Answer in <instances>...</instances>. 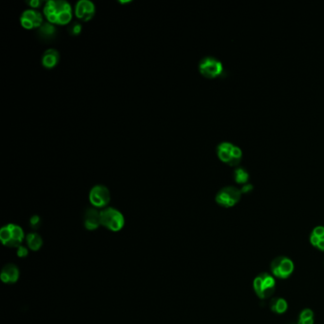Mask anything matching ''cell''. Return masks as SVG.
Returning a JSON list of instances; mask_svg holds the SVG:
<instances>
[{"label": "cell", "instance_id": "6da1fadb", "mask_svg": "<svg viewBox=\"0 0 324 324\" xmlns=\"http://www.w3.org/2000/svg\"><path fill=\"white\" fill-rule=\"evenodd\" d=\"M43 15L53 25H69L72 23L74 10L66 0H49L44 5Z\"/></svg>", "mask_w": 324, "mask_h": 324}, {"label": "cell", "instance_id": "7a4b0ae2", "mask_svg": "<svg viewBox=\"0 0 324 324\" xmlns=\"http://www.w3.org/2000/svg\"><path fill=\"white\" fill-rule=\"evenodd\" d=\"M100 214L101 225L112 232L120 231L125 225L124 215L116 208L106 207L100 211Z\"/></svg>", "mask_w": 324, "mask_h": 324}, {"label": "cell", "instance_id": "3957f363", "mask_svg": "<svg viewBox=\"0 0 324 324\" xmlns=\"http://www.w3.org/2000/svg\"><path fill=\"white\" fill-rule=\"evenodd\" d=\"M24 239V231L17 225L9 224L0 229V240L8 247H19Z\"/></svg>", "mask_w": 324, "mask_h": 324}, {"label": "cell", "instance_id": "277c9868", "mask_svg": "<svg viewBox=\"0 0 324 324\" xmlns=\"http://www.w3.org/2000/svg\"><path fill=\"white\" fill-rule=\"evenodd\" d=\"M253 288L260 299L270 298L276 290L274 277L268 273H262L257 276L253 281Z\"/></svg>", "mask_w": 324, "mask_h": 324}, {"label": "cell", "instance_id": "5b68a950", "mask_svg": "<svg viewBox=\"0 0 324 324\" xmlns=\"http://www.w3.org/2000/svg\"><path fill=\"white\" fill-rule=\"evenodd\" d=\"M217 154L220 160L229 166L235 167L241 162L243 152L239 147L229 142H223L217 147Z\"/></svg>", "mask_w": 324, "mask_h": 324}, {"label": "cell", "instance_id": "8992f818", "mask_svg": "<svg viewBox=\"0 0 324 324\" xmlns=\"http://www.w3.org/2000/svg\"><path fill=\"white\" fill-rule=\"evenodd\" d=\"M294 268V262L289 258L284 256L275 258L270 265L272 276L281 279L287 278L293 274Z\"/></svg>", "mask_w": 324, "mask_h": 324}, {"label": "cell", "instance_id": "52a82bcc", "mask_svg": "<svg viewBox=\"0 0 324 324\" xmlns=\"http://www.w3.org/2000/svg\"><path fill=\"white\" fill-rule=\"evenodd\" d=\"M201 75L206 78H215L223 74V63L213 56H205L199 63Z\"/></svg>", "mask_w": 324, "mask_h": 324}, {"label": "cell", "instance_id": "ba28073f", "mask_svg": "<svg viewBox=\"0 0 324 324\" xmlns=\"http://www.w3.org/2000/svg\"><path fill=\"white\" fill-rule=\"evenodd\" d=\"M241 195V189L233 185H227L218 191L215 199L218 204L224 207H231L240 201Z\"/></svg>", "mask_w": 324, "mask_h": 324}, {"label": "cell", "instance_id": "9c48e42d", "mask_svg": "<svg viewBox=\"0 0 324 324\" xmlns=\"http://www.w3.org/2000/svg\"><path fill=\"white\" fill-rule=\"evenodd\" d=\"M89 200L95 208H106L110 201V192L107 186L96 185L91 189Z\"/></svg>", "mask_w": 324, "mask_h": 324}, {"label": "cell", "instance_id": "30bf717a", "mask_svg": "<svg viewBox=\"0 0 324 324\" xmlns=\"http://www.w3.org/2000/svg\"><path fill=\"white\" fill-rule=\"evenodd\" d=\"M44 23L42 14L35 9H27L20 15V24L27 30L40 28Z\"/></svg>", "mask_w": 324, "mask_h": 324}, {"label": "cell", "instance_id": "8fae6325", "mask_svg": "<svg viewBox=\"0 0 324 324\" xmlns=\"http://www.w3.org/2000/svg\"><path fill=\"white\" fill-rule=\"evenodd\" d=\"M74 13L79 20L87 22L93 18L96 8L94 3L91 0H79L75 4Z\"/></svg>", "mask_w": 324, "mask_h": 324}, {"label": "cell", "instance_id": "7c38bea8", "mask_svg": "<svg viewBox=\"0 0 324 324\" xmlns=\"http://www.w3.org/2000/svg\"><path fill=\"white\" fill-rule=\"evenodd\" d=\"M84 225L88 230H95L101 225V214L95 207L89 208L84 215Z\"/></svg>", "mask_w": 324, "mask_h": 324}, {"label": "cell", "instance_id": "4fadbf2b", "mask_svg": "<svg viewBox=\"0 0 324 324\" xmlns=\"http://www.w3.org/2000/svg\"><path fill=\"white\" fill-rule=\"evenodd\" d=\"M0 277L5 283H15L19 278L18 267L13 263H8L2 268Z\"/></svg>", "mask_w": 324, "mask_h": 324}, {"label": "cell", "instance_id": "5bb4252c", "mask_svg": "<svg viewBox=\"0 0 324 324\" xmlns=\"http://www.w3.org/2000/svg\"><path fill=\"white\" fill-rule=\"evenodd\" d=\"M59 60H60L59 51L55 49H48L44 51L41 62L44 68L52 69L59 63Z\"/></svg>", "mask_w": 324, "mask_h": 324}, {"label": "cell", "instance_id": "9a60e30c", "mask_svg": "<svg viewBox=\"0 0 324 324\" xmlns=\"http://www.w3.org/2000/svg\"><path fill=\"white\" fill-rule=\"evenodd\" d=\"M310 242L316 248L324 251V226H317L313 229Z\"/></svg>", "mask_w": 324, "mask_h": 324}, {"label": "cell", "instance_id": "2e32d148", "mask_svg": "<svg viewBox=\"0 0 324 324\" xmlns=\"http://www.w3.org/2000/svg\"><path fill=\"white\" fill-rule=\"evenodd\" d=\"M56 28L50 22H44L40 28H38V35L43 39H52L55 36Z\"/></svg>", "mask_w": 324, "mask_h": 324}, {"label": "cell", "instance_id": "e0dca14e", "mask_svg": "<svg viewBox=\"0 0 324 324\" xmlns=\"http://www.w3.org/2000/svg\"><path fill=\"white\" fill-rule=\"evenodd\" d=\"M288 308L287 301L282 298H275L270 300V309L276 314H283Z\"/></svg>", "mask_w": 324, "mask_h": 324}, {"label": "cell", "instance_id": "ac0fdd59", "mask_svg": "<svg viewBox=\"0 0 324 324\" xmlns=\"http://www.w3.org/2000/svg\"><path fill=\"white\" fill-rule=\"evenodd\" d=\"M27 244L29 248L32 251H37L40 249L42 245H43V241L40 235H38L37 233H30L27 236Z\"/></svg>", "mask_w": 324, "mask_h": 324}, {"label": "cell", "instance_id": "d6986e66", "mask_svg": "<svg viewBox=\"0 0 324 324\" xmlns=\"http://www.w3.org/2000/svg\"><path fill=\"white\" fill-rule=\"evenodd\" d=\"M298 324H314V313L311 309H303L299 316Z\"/></svg>", "mask_w": 324, "mask_h": 324}, {"label": "cell", "instance_id": "ffe728a7", "mask_svg": "<svg viewBox=\"0 0 324 324\" xmlns=\"http://www.w3.org/2000/svg\"><path fill=\"white\" fill-rule=\"evenodd\" d=\"M234 178H235V181L239 184H247V181H248V178H249V174L247 172V170L243 168V167H240V168H237L235 170H234Z\"/></svg>", "mask_w": 324, "mask_h": 324}, {"label": "cell", "instance_id": "44dd1931", "mask_svg": "<svg viewBox=\"0 0 324 324\" xmlns=\"http://www.w3.org/2000/svg\"><path fill=\"white\" fill-rule=\"evenodd\" d=\"M68 31L72 35H78L82 31V25L79 22H72L69 24Z\"/></svg>", "mask_w": 324, "mask_h": 324}, {"label": "cell", "instance_id": "7402d4cb", "mask_svg": "<svg viewBox=\"0 0 324 324\" xmlns=\"http://www.w3.org/2000/svg\"><path fill=\"white\" fill-rule=\"evenodd\" d=\"M30 224H31V226L34 229H37L40 225H41V219L39 216H32L30 220Z\"/></svg>", "mask_w": 324, "mask_h": 324}, {"label": "cell", "instance_id": "603a6c76", "mask_svg": "<svg viewBox=\"0 0 324 324\" xmlns=\"http://www.w3.org/2000/svg\"><path fill=\"white\" fill-rule=\"evenodd\" d=\"M28 253L29 251L25 247H22L20 246L18 248H17V255L19 258H25L28 256Z\"/></svg>", "mask_w": 324, "mask_h": 324}, {"label": "cell", "instance_id": "cb8c5ba5", "mask_svg": "<svg viewBox=\"0 0 324 324\" xmlns=\"http://www.w3.org/2000/svg\"><path fill=\"white\" fill-rule=\"evenodd\" d=\"M28 4L31 6V9H37L42 5V1L41 0H31L30 2H28Z\"/></svg>", "mask_w": 324, "mask_h": 324}, {"label": "cell", "instance_id": "d4e9b609", "mask_svg": "<svg viewBox=\"0 0 324 324\" xmlns=\"http://www.w3.org/2000/svg\"><path fill=\"white\" fill-rule=\"evenodd\" d=\"M252 189H253V185H252L251 184H249V183H247V184H245V185H243L241 191H242V193H243V192H244V193H247V192H250Z\"/></svg>", "mask_w": 324, "mask_h": 324}]
</instances>
